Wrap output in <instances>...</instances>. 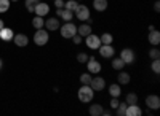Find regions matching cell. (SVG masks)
I'll list each match as a JSON object with an SVG mask.
<instances>
[{"mask_svg": "<svg viewBox=\"0 0 160 116\" xmlns=\"http://www.w3.org/2000/svg\"><path fill=\"white\" fill-rule=\"evenodd\" d=\"M56 16H59L62 21H66V22H69V21H72L74 19V13L71 11V10H68V8H58L56 10Z\"/></svg>", "mask_w": 160, "mask_h": 116, "instance_id": "10", "label": "cell"}, {"mask_svg": "<svg viewBox=\"0 0 160 116\" xmlns=\"http://www.w3.org/2000/svg\"><path fill=\"white\" fill-rule=\"evenodd\" d=\"M38 3V0H26V8H28V11L34 13L35 10V5Z\"/></svg>", "mask_w": 160, "mask_h": 116, "instance_id": "30", "label": "cell"}, {"mask_svg": "<svg viewBox=\"0 0 160 116\" xmlns=\"http://www.w3.org/2000/svg\"><path fill=\"white\" fill-rule=\"evenodd\" d=\"M2 65H3V62H2V59H0V69H2Z\"/></svg>", "mask_w": 160, "mask_h": 116, "instance_id": "41", "label": "cell"}, {"mask_svg": "<svg viewBox=\"0 0 160 116\" xmlns=\"http://www.w3.org/2000/svg\"><path fill=\"white\" fill-rule=\"evenodd\" d=\"M93 8L96 11H106V8H108V0H93Z\"/></svg>", "mask_w": 160, "mask_h": 116, "instance_id": "20", "label": "cell"}, {"mask_svg": "<svg viewBox=\"0 0 160 116\" xmlns=\"http://www.w3.org/2000/svg\"><path fill=\"white\" fill-rule=\"evenodd\" d=\"M45 27H47V30H58L61 27L59 19L58 18H48L45 21Z\"/></svg>", "mask_w": 160, "mask_h": 116, "instance_id": "15", "label": "cell"}, {"mask_svg": "<svg viewBox=\"0 0 160 116\" xmlns=\"http://www.w3.org/2000/svg\"><path fill=\"white\" fill-rule=\"evenodd\" d=\"M5 27V22H3V19H0V29H3Z\"/></svg>", "mask_w": 160, "mask_h": 116, "instance_id": "40", "label": "cell"}, {"mask_svg": "<svg viewBox=\"0 0 160 116\" xmlns=\"http://www.w3.org/2000/svg\"><path fill=\"white\" fill-rule=\"evenodd\" d=\"M142 114V110L139 108L138 104H131V105H127V110H125V116H141Z\"/></svg>", "mask_w": 160, "mask_h": 116, "instance_id": "12", "label": "cell"}, {"mask_svg": "<svg viewBox=\"0 0 160 116\" xmlns=\"http://www.w3.org/2000/svg\"><path fill=\"white\" fill-rule=\"evenodd\" d=\"M77 33H78V35H82V37L90 35V33H91V25L83 22L82 25H78V27H77Z\"/></svg>", "mask_w": 160, "mask_h": 116, "instance_id": "18", "label": "cell"}, {"mask_svg": "<svg viewBox=\"0 0 160 116\" xmlns=\"http://www.w3.org/2000/svg\"><path fill=\"white\" fill-rule=\"evenodd\" d=\"M149 57L151 59H158L160 57V51H158L157 46H154L152 49H149Z\"/></svg>", "mask_w": 160, "mask_h": 116, "instance_id": "32", "label": "cell"}, {"mask_svg": "<svg viewBox=\"0 0 160 116\" xmlns=\"http://www.w3.org/2000/svg\"><path fill=\"white\" fill-rule=\"evenodd\" d=\"M50 40V35H48V30H43V29H37V32L34 33V43L37 46H45Z\"/></svg>", "mask_w": 160, "mask_h": 116, "instance_id": "2", "label": "cell"}, {"mask_svg": "<svg viewBox=\"0 0 160 116\" xmlns=\"http://www.w3.org/2000/svg\"><path fill=\"white\" fill-rule=\"evenodd\" d=\"M85 43L90 49H98L101 46V40H99V37L95 35V33H90L85 37Z\"/></svg>", "mask_w": 160, "mask_h": 116, "instance_id": "7", "label": "cell"}, {"mask_svg": "<svg viewBox=\"0 0 160 116\" xmlns=\"http://www.w3.org/2000/svg\"><path fill=\"white\" fill-rule=\"evenodd\" d=\"M154 73H160V60L158 59H152V65H151Z\"/></svg>", "mask_w": 160, "mask_h": 116, "instance_id": "33", "label": "cell"}, {"mask_svg": "<svg viewBox=\"0 0 160 116\" xmlns=\"http://www.w3.org/2000/svg\"><path fill=\"white\" fill-rule=\"evenodd\" d=\"M109 94H111L112 97H118L120 94H122V87H120L118 83H114V84L109 86Z\"/></svg>", "mask_w": 160, "mask_h": 116, "instance_id": "21", "label": "cell"}, {"mask_svg": "<svg viewBox=\"0 0 160 116\" xmlns=\"http://www.w3.org/2000/svg\"><path fill=\"white\" fill-rule=\"evenodd\" d=\"M13 37H15V33H13L11 29H8V27L0 29V40H3V42H11Z\"/></svg>", "mask_w": 160, "mask_h": 116, "instance_id": "17", "label": "cell"}, {"mask_svg": "<svg viewBox=\"0 0 160 116\" xmlns=\"http://www.w3.org/2000/svg\"><path fill=\"white\" fill-rule=\"evenodd\" d=\"M99 40H101V45H112V42H114V37L111 35V33H102L101 37H99Z\"/></svg>", "mask_w": 160, "mask_h": 116, "instance_id": "24", "label": "cell"}, {"mask_svg": "<svg viewBox=\"0 0 160 116\" xmlns=\"http://www.w3.org/2000/svg\"><path fill=\"white\" fill-rule=\"evenodd\" d=\"M88 57H90V56H88L87 53H78V54H77V60H78L80 64H87Z\"/></svg>", "mask_w": 160, "mask_h": 116, "instance_id": "34", "label": "cell"}, {"mask_svg": "<svg viewBox=\"0 0 160 116\" xmlns=\"http://www.w3.org/2000/svg\"><path fill=\"white\" fill-rule=\"evenodd\" d=\"M125 102H127V105H131V104H138V96H136L135 92H130V94L127 96Z\"/></svg>", "mask_w": 160, "mask_h": 116, "instance_id": "28", "label": "cell"}, {"mask_svg": "<svg viewBox=\"0 0 160 116\" xmlns=\"http://www.w3.org/2000/svg\"><path fill=\"white\" fill-rule=\"evenodd\" d=\"M48 11H50V7H48V3H45V2H38L37 5H35V10H34V13L37 16H45V15H48Z\"/></svg>", "mask_w": 160, "mask_h": 116, "instance_id": "13", "label": "cell"}, {"mask_svg": "<svg viewBox=\"0 0 160 116\" xmlns=\"http://www.w3.org/2000/svg\"><path fill=\"white\" fill-rule=\"evenodd\" d=\"M125 67V62L120 59V57H114L112 59V69H115V70H122Z\"/></svg>", "mask_w": 160, "mask_h": 116, "instance_id": "25", "label": "cell"}, {"mask_svg": "<svg viewBox=\"0 0 160 116\" xmlns=\"http://www.w3.org/2000/svg\"><path fill=\"white\" fill-rule=\"evenodd\" d=\"M90 86H91L93 91H102V89L106 87V80L101 78V76H96V78H93V80H91Z\"/></svg>", "mask_w": 160, "mask_h": 116, "instance_id": "11", "label": "cell"}, {"mask_svg": "<svg viewBox=\"0 0 160 116\" xmlns=\"http://www.w3.org/2000/svg\"><path fill=\"white\" fill-rule=\"evenodd\" d=\"M98 49H99V54H101L102 57H106V59H111V57H114V54H115V49H114L112 45H101Z\"/></svg>", "mask_w": 160, "mask_h": 116, "instance_id": "8", "label": "cell"}, {"mask_svg": "<svg viewBox=\"0 0 160 116\" xmlns=\"http://www.w3.org/2000/svg\"><path fill=\"white\" fill-rule=\"evenodd\" d=\"M154 11H157V13L160 11V2H158V0H157V2L154 3Z\"/></svg>", "mask_w": 160, "mask_h": 116, "instance_id": "38", "label": "cell"}, {"mask_svg": "<svg viewBox=\"0 0 160 116\" xmlns=\"http://www.w3.org/2000/svg\"><path fill=\"white\" fill-rule=\"evenodd\" d=\"M91 80H93V76H91V73L88 72V73H82L80 75V83L82 84H90L91 83Z\"/></svg>", "mask_w": 160, "mask_h": 116, "instance_id": "26", "label": "cell"}, {"mask_svg": "<svg viewBox=\"0 0 160 116\" xmlns=\"http://www.w3.org/2000/svg\"><path fill=\"white\" fill-rule=\"evenodd\" d=\"M10 2H18V0H10Z\"/></svg>", "mask_w": 160, "mask_h": 116, "instance_id": "42", "label": "cell"}, {"mask_svg": "<svg viewBox=\"0 0 160 116\" xmlns=\"http://www.w3.org/2000/svg\"><path fill=\"white\" fill-rule=\"evenodd\" d=\"M120 59H122L125 64H133V62H135V53H133V49H130V48L122 49V53H120Z\"/></svg>", "mask_w": 160, "mask_h": 116, "instance_id": "9", "label": "cell"}, {"mask_svg": "<svg viewBox=\"0 0 160 116\" xmlns=\"http://www.w3.org/2000/svg\"><path fill=\"white\" fill-rule=\"evenodd\" d=\"M77 2H80V0H77Z\"/></svg>", "mask_w": 160, "mask_h": 116, "instance_id": "43", "label": "cell"}, {"mask_svg": "<svg viewBox=\"0 0 160 116\" xmlns=\"http://www.w3.org/2000/svg\"><path fill=\"white\" fill-rule=\"evenodd\" d=\"M82 38H83L82 35H78V33H75V35L72 37V40H74V43H75V45H80V43H82Z\"/></svg>", "mask_w": 160, "mask_h": 116, "instance_id": "35", "label": "cell"}, {"mask_svg": "<svg viewBox=\"0 0 160 116\" xmlns=\"http://www.w3.org/2000/svg\"><path fill=\"white\" fill-rule=\"evenodd\" d=\"M77 33V25L74 22H66L61 25V37L62 38H72L74 35Z\"/></svg>", "mask_w": 160, "mask_h": 116, "instance_id": "3", "label": "cell"}, {"mask_svg": "<svg viewBox=\"0 0 160 116\" xmlns=\"http://www.w3.org/2000/svg\"><path fill=\"white\" fill-rule=\"evenodd\" d=\"M117 99H118V97H112V99H111V108H117V107H118L120 102H118Z\"/></svg>", "mask_w": 160, "mask_h": 116, "instance_id": "36", "label": "cell"}, {"mask_svg": "<svg viewBox=\"0 0 160 116\" xmlns=\"http://www.w3.org/2000/svg\"><path fill=\"white\" fill-rule=\"evenodd\" d=\"M75 18L78 19V21H82V22H87L88 19H90V8L88 7H85V5H80L78 3V7L75 8Z\"/></svg>", "mask_w": 160, "mask_h": 116, "instance_id": "4", "label": "cell"}, {"mask_svg": "<svg viewBox=\"0 0 160 116\" xmlns=\"http://www.w3.org/2000/svg\"><path fill=\"white\" fill-rule=\"evenodd\" d=\"M146 107H148L149 110L155 111L160 108V97L155 96V94H149L148 97H146Z\"/></svg>", "mask_w": 160, "mask_h": 116, "instance_id": "5", "label": "cell"}, {"mask_svg": "<svg viewBox=\"0 0 160 116\" xmlns=\"http://www.w3.org/2000/svg\"><path fill=\"white\" fill-rule=\"evenodd\" d=\"M87 67H88V72H90V73H99V72L102 70L101 64L96 60L95 56H90V57H88V60H87Z\"/></svg>", "mask_w": 160, "mask_h": 116, "instance_id": "6", "label": "cell"}, {"mask_svg": "<svg viewBox=\"0 0 160 116\" xmlns=\"http://www.w3.org/2000/svg\"><path fill=\"white\" fill-rule=\"evenodd\" d=\"M90 114L91 116H101V113H102V105H99V104H95V105H91L90 107Z\"/></svg>", "mask_w": 160, "mask_h": 116, "instance_id": "23", "label": "cell"}, {"mask_svg": "<svg viewBox=\"0 0 160 116\" xmlns=\"http://www.w3.org/2000/svg\"><path fill=\"white\" fill-rule=\"evenodd\" d=\"M13 42H15L16 46L24 48V46H28V45H29V38H28V35H24V33H18V35L13 37Z\"/></svg>", "mask_w": 160, "mask_h": 116, "instance_id": "14", "label": "cell"}, {"mask_svg": "<svg viewBox=\"0 0 160 116\" xmlns=\"http://www.w3.org/2000/svg\"><path fill=\"white\" fill-rule=\"evenodd\" d=\"M10 10V0H0V13H7Z\"/></svg>", "mask_w": 160, "mask_h": 116, "instance_id": "31", "label": "cell"}, {"mask_svg": "<svg viewBox=\"0 0 160 116\" xmlns=\"http://www.w3.org/2000/svg\"><path fill=\"white\" fill-rule=\"evenodd\" d=\"M78 7V2L77 0H68V2L64 3V8H68V10H71L72 13L75 11V8Z\"/></svg>", "mask_w": 160, "mask_h": 116, "instance_id": "27", "label": "cell"}, {"mask_svg": "<svg viewBox=\"0 0 160 116\" xmlns=\"http://www.w3.org/2000/svg\"><path fill=\"white\" fill-rule=\"evenodd\" d=\"M32 25H34V29H43V25H45V19L42 16H37L32 19Z\"/></svg>", "mask_w": 160, "mask_h": 116, "instance_id": "22", "label": "cell"}, {"mask_svg": "<svg viewBox=\"0 0 160 116\" xmlns=\"http://www.w3.org/2000/svg\"><path fill=\"white\" fill-rule=\"evenodd\" d=\"M148 40H149V43L152 45V46H158V43H160V32L158 30H151L149 32V35H148Z\"/></svg>", "mask_w": 160, "mask_h": 116, "instance_id": "16", "label": "cell"}, {"mask_svg": "<svg viewBox=\"0 0 160 116\" xmlns=\"http://www.w3.org/2000/svg\"><path fill=\"white\" fill-rule=\"evenodd\" d=\"M93 97H95V91L91 89L90 84H83L82 87L78 89V100H80V102L88 104V102L93 100Z\"/></svg>", "mask_w": 160, "mask_h": 116, "instance_id": "1", "label": "cell"}, {"mask_svg": "<svg viewBox=\"0 0 160 116\" xmlns=\"http://www.w3.org/2000/svg\"><path fill=\"white\" fill-rule=\"evenodd\" d=\"M101 114H102V116H109V114H111V111H109V110H102V113H101Z\"/></svg>", "mask_w": 160, "mask_h": 116, "instance_id": "39", "label": "cell"}, {"mask_svg": "<svg viewBox=\"0 0 160 116\" xmlns=\"http://www.w3.org/2000/svg\"><path fill=\"white\" fill-rule=\"evenodd\" d=\"M125 110H127V102H122V104H118V107L115 108V113L118 116H125Z\"/></svg>", "mask_w": 160, "mask_h": 116, "instance_id": "29", "label": "cell"}, {"mask_svg": "<svg viewBox=\"0 0 160 116\" xmlns=\"http://www.w3.org/2000/svg\"><path fill=\"white\" fill-rule=\"evenodd\" d=\"M130 80H131V76H130V73H127V72H120L118 75H117V81H118V84H128L130 83Z\"/></svg>", "mask_w": 160, "mask_h": 116, "instance_id": "19", "label": "cell"}, {"mask_svg": "<svg viewBox=\"0 0 160 116\" xmlns=\"http://www.w3.org/2000/svg\"><path fill=\"white\" fill-rule=\"evenodd\" d=\"M55 7H58V8H64V2H62V0H55Z\"/></svg>", "mask_w": 160, "mask_h": 116, "instance_id": "37", "label": "cell"}]
</instances>
